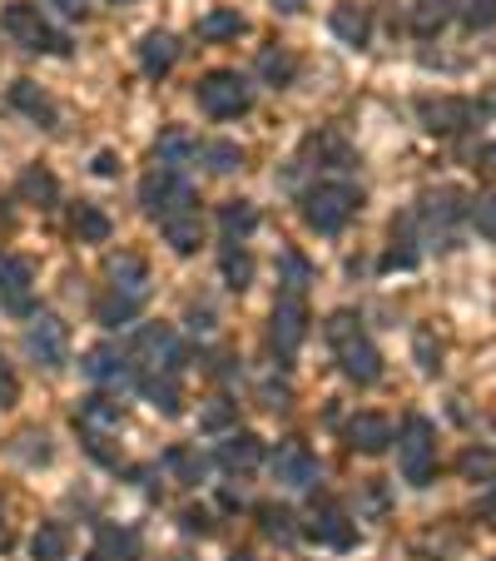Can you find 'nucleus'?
<instances>
[{
    "label": "nucleus",
    "instance_id": "obj_1",
    "mask_svg": "<svg viewBox=\"0 0 496 561\" xmlns=\"http://www.w3.org/2000/svg\"><path fill=\"white\" fill-rule=\"evenodd\" d=\"M149 264L139 254H115L105 264V294L95 298V323L100 329H125V323H135L139 313H145L149 304Z\"/></svg>",
    "mask_w": 496,
    "mask_h": 561
},
{
    "label": "nucleus",
    "instance_id": "obj_2",
    "mask_svg": "<svg viewBox=\"0 0 496 561\" xmlns=\"http://www.w3.org/2000/svg\"><path fill=\"white\" fill-rule=\"evenodd\" d=\"M323 339H327V348H333V358H338V373L348 382H358V388L382 382V353H378L372 333L362 329V318L353 313V308H333V313H327Z\"/></svg>",
    "mask_w": 496,
    "mask_h": 561
},
{
    "label": "nucleus",
    "instance_id": "obj_3",
    "mask_svg": "<svg viewBox=\"0 0 496 561\" xmlns=\"http://www.w3.org/2000/svg\"><path fill=\"white\" fill-rule=\"evenodd\" d=\"M362 209V184L358 180H313L308 190H298V214L313 233L338 239Z\"/></svg>",
    "mask_w": 496,
    "mask_h": 561
},
{
    "label": "nucleus",
    "instance_id": "obj_4",
    "mask_svg": "<svg viewBox=\"0 0 496 561\" xmlns=\"http://www.w3.org/2000/svg\"><path fill=\"white\" fill-rule=\"evenodd\" d=\"M472 219V204L457 184H442V190H427L412 209V229L423 239V254L437 249V254H452L457 239H462V224Z\"/></svg>",
    "mask_w": 496,
    "mask_h": 561
},
{
    "label": "nucleus",
    "instance_id": "obj_5",
    "mask_svg": "<svg viewBox=\"0 0 496 561\" xmlns=\"http://www.w3.org/2000/svg\"><path fill=\"white\" fill-rule=\"evenodd\" d=\"M129 363H135V378H184L189 348L170 323H145L129 339Z\"/></svg>",
    "mask_w": 496,
    "mask_h": 561
},
{
    "label": "nucleus",
    "instance_id": "obj_6",
    "mask_svg": "<svg viewBox=\"0 0 496 561\" xmlns=\"http://www.w3.org/2000/svg\"><path fill=\"white\" fill-rule=\"evenodd\" d=\"M119 427H125V403L109 398V392H90L85 403L74 408V433H80L85 453L105 467H119V453L109 447L119 437Z\"/></svg>",
    "mask_w": 496,
    "mask_h": 561
},
{
    "label": "nucleus",
    "instance_id": "obj_7",
    "mask_svg": "<svg viewBox=\"0 0 496 561\" xmlns=\"http://www.w3.org/2000/svg\"><path fill=\"white\" fill-rule=\"evenodd\" d=\"M139 209H145L154 224H170V219H180V214L199 209V194H194V184L184 170L154 164V170L139 180Z\"/></svg>",
    "mask_w": 496,
    "mask_h": 561
},
{
    "label": "nucleus",
    "instance_id": "obj_8",
    "mask_svg": "<svg viewBox=\"0 0 496 561\" xmlns=\"http://www.w3.org/2000/svg\"><path fill=\"white\" fill-rule=\"evenodd\" d=\"M0 31L11 35L21 50H35V55H70V35L55 31L50 15L41 11V5H31V0H15V5H5L0 11Z\"/></svg>",
    "mask_w": 496,
    "mask_h": 561
},
{
    "label": "nucleus",
    "instance_id": "obj_9",
    "mask_svg": "<svg viewBox=\"0 0 496 561\" xmlns=\"http://www.w3.org/2000/svg\"><path fill=\"white\" fill-rule=\"evenodd\" d=\"M397 467H402V482H407V488H432V477H437L432 417L407 413V423H402V433H397Z\"/></svg>",
    "mask_w": 496,
    "mask_h": 561
},
{
    "label": "nucleus",
    "instance_id": "obj_10",
    "mask_svg": "<svg viewBox=\"0 0 496 561\" xmlns=\"http://www.w3.org/2000/svg\"><path fill=\"white\" fill-rule=\"evenodd\" d=\"M194 100H199V110L209 119H239L254 110V85H249V75L239 70H209L194 85Z\"/></svg>",
    "mask_w": 496,
    "mask_h": 561
},
{
    "label": "nucleus",
    "instance_id": "obj_11",
    "mask_svg": "<svg viewBox=\"0 0 496 561\" xmlns=\"http://www.w3.org/2000/svg\"><path fill=\"white\" fill-rule=\"evenodd\" d=\"M353 164H358V154H353L348 139H343L338 129H318V135L303 139V149H298V159L288 164V174L318 170V180H353Z\"/></svg>",
    "mask_w": 496,
    "mask_h": 561
},
{
    "label": "nucleus",
    "instance_id": "obj_12",
    "mask_svg": "<svg viewBox=\"0 0 496 561\" xmlns=\"http://www.w3.org/2000/svg\"><path fill=\"white\" fill-rule=\"evenodd\" d=\"M303 339H308V298L303 294H278L274 318H268V348H274L278 368H293Z\"/></svg>",
    "mask_w": 496,
    "mask_h": 561
},
{
    "label": "nucleus",
    "instance_id": "obj_13",
    "mask_svg": "<svg viewBox=\"0 0 496 561\" xmlns=\"http://www.w3.org/2000/svg\"><path fill=\"white\" fill-rule=\"evenodd\" d=\"M298 537H308L313 547H327V551H353L358 547V522L348 517V507L333 497L313 502V512H308V522L298 527Z\"/></svg>",
    "mask_w": 496,
    "mask_h": 561
},
{
    "label": "nucleus",
    "instance_id": "obj_14",
    "mask_svg": "<svg viewBox=\"0 0 496 561\" xmlns=\"http://www.w3.org/2000/svg\"><path fill=\"white\" fill-rule=\"evenodd\" d=\"M482 115H486V110L476 105V100H462V95H427V100H417V119H423V129H427V135H442V139L472 129Z\"/></svg>",
    "mask_w": 496,
    "mask_h": 561
},
{
    "label": "nucleus",
    "instance_id": "obj_15",
    "mask_svg": "<svg viewBox=\"0 0 496 561\" xmlns=\"http://www.w3.org/2000/svg\"><path fill=\"white\" fill-rule=\"evenodd\" d=\"M25 353H31L35 368L45 373H60L70 363V329H65L55 313H35L25 323Z\"/></svg>",
    "mask_w": 496,
    "mask_h": 561
},
{
    "label": "nucleus",
    "instance_id": "obj_16",
    "mask_svg": "<svg viewBox=\"0 0 496 561\" xmlns=\"http://www.w3.org/2000/svg\"><path fill=\"white\" fill-rule=\"evenodd\" d=\"M0 308L35 318V264L25 254H0Z\"/></svg>",
    "mask_w": 496,
    "mask_h": 561
},
{
    "label": "nucleus",
    "instance_id": "obj_17",
    "mask_svg": "<svg viewBox=\"0 0 496 561\" xmlns=\"http://www.w3.org/2000/svg\"><path fill=\"white\" fill-rule=\"evenodd\" d=\"M80 373L95 382L100 392H125L135 388V363H129V348H115V343H100L80 358Z\"/></svg>",
    "mask_w": 496,
    "mask_h": 561
},
{
    "label": "nucleus",
    "instance_id": "obj_18",
    "mask_svg": "<svg viewBox=\"0 0 496 561\" xmlns=\"http://www.w3.org/2000/svg\"><path fill=\"white\" fill-rule=\"evenodd\" d=\"M274 482H278V488H288V492H313L318 482H323V467H318V457L308 453L303 443H278Z\"/></svg>",
    "mask_w": 496,
    "mask_h": 561
},
{
    "label": "nucleus",
    "instance_id": "obj_19",
    "mask_svg": "<svg viewBox=\"0 0 496 561\" xmlns=\"http://www.w3.org/2000/svg\"><path fill=\"white\" fill-rule=\"evenodd\" d=\"M392 443H397V427H392V417H382V413H358V417L348 423V447H353V453L382 457Z\"/></svg>",
    "mask_w": 496,
    "mask_h": 561
},
{
    "label": "nucleus",
    "instance_id": "obj_20",
    "mask_svg": "<svg viewBox=\"0 0 496 561\" xmlns=\"http://www.w3.org/2000/svg\"><path fill=\"white\" fill-rule=\"evenodd\" d=\"M5 100H11V110H21L31 125L41 129H60V105H55L50 95H45L35 80H15L11 90H5Z\"/></svg>",
    "mask_w": 496,
    "mask_h": 561
},
{
    "label": "nucleus",
    "instance_id": "obj_21",
    "mask_svg": "<svg viewBox=\"0 0 496 561\" xmlns=\"http://www.w3.org/2000/svg\"><path fill=\"white\" fill-rule=\"evenodd\" d=\"M180 55H184V45L174 31H149L145 41H139V70H145L149 80H164V75L180 65Z\"/></svg>",
    "mask_w": 496,
    "mask_h": 561
},
{
    "label": "nucleus",
    "instance_id": "obj_22",
    "mask_svg": "<svg viewBox=\"0 0 496 561\" xmlns=\"http://www.w3.org/2000/svg\"><path fill=\"white\" fill-rule=\"evenodd\" d=\"M327 31L338 35L348 50H368L372 45V11L368 5H358V0H343L338 11L327 15Z\"/></svg>",
    "mask_w": 496,
    "mask_h": 561
},
{
    "label": "nucleus",
    "instance_id": "obj_23",
    "mask_svg": "<svg viewBox=\"0 0 496 561\" xmlns=\"http://www.w3.org/2000/svg\"><path fill=\"white\" fill-rule=\"evenodd\" d=\"M423 264V239H417V229H412V214H402L397 224H392V244L388 254H382V274H407V268Z\"/></svg>",
    "mask_w": 496,
    "mask_h": 561
},
{
    "label": "nucleus",
    "instance_id": "obj_24",
    "mask_svg": "<svg viewBox=\"0 0 496 561\" xmlns=\"http://www.w3.org/2000/svg\"><path fill=\"white\" fill-rule=\"evenodd\" d=\"M214 462H219L223 472H233V477L254 472V467L264 462V437L258 433H229L219 443V453H214Z\"/></svg>",
    "mask_w": 496,
    "mask_h": 561
},
{
    "label": "nucleus",
    "instance_id": "obj_25",
    "mask_svg": "<svg viewBox=\"0 0 496 561\" xmlns=\"http://www.w3.org/2000/svg\"><path fill=\"white\" fill-rule=\"evenodd\" d=\"M159 467L174 477V482H184V488H199V482H209V457L199 453V447H189V443H174V447H164V457H159Z\"/></svg>",
    "mask_w": 496,
    "mask_h": 561
},
{
    "label": "nucleus",
    "instance_id": "obj_26",
    "mask_svg": "<svg viewBox=\"0 0 496 561\" xmlns=\"http://www.w3.org/2000/svg\"><path fill=\"white\" fill-rule=\"evenodd\" d=\"M95 557L105 561H139L145 557V537L135 527H119V522H100L95 527Z\"/></svg>",
    "mask_w": 496,
    "mask_h": 561
},
{
    "label": "nucleus",
    "instance_id": "obj_27",
    "mask_svg": "<svg viewBox=\"0 0 496 561\" xmlns=\"http://www.w3.org/2000/svg\"><path fill=\"white\" fill-rule=\"evenodd\" d=\"M254 233H258V204L254 199L219 204V244H249Z\"/></svg>",
    "mask_w": 496,
    "mask_h": 561
},
{
    "label": "nucleus",
    "instance_id": "obj_28",
    "mask_svg": "<svg viewBox=\"0 0 496 561\" xmlns=\"http://www.w3.org/2000/svg\"><path fill=\"white\" fill-rule=\"evenodd\" d=\"M199 154H204V139L180 125L164 129L154 145V164H170V170H189V164H199Z\"/></svg>",
    "mask_w": 496,
    "mask_h": 561
},
{
    "label": "nucleus",
    "instance_id": "obj_29",
    "mask_svg": "<svg viewBox=\"0 0 496 561\" xmlns=\"http://www.w3.org/2000/svg\"><path fill=\"white\" fill-rule=\"evenodd\" d=\"M15 194H21L25 204H35V209H55V204H60V180H55L45 164H25L21 180H15Z\"/></svg>",
    "mask_w": 496,
    "mask_h": 561
},
{
    "label": "nucleus",
    "instance_id": "obj_30",
    "mask_svg": "<svg viewBox=\"0 0 496 561\" xmlns=\"http://www.w3.org/2000/svg\"><path fill=\"white\" fill-rule=\"evenodd\" d=\"M70 547H74V531L65 527V522H41L31 537L35 561H70Z\"/></svg>",
    "mask_w": 496,
    "mask_h": 561
},
{
    "label": "nucleus",
    "instance_id": "obj_31",
    "mask_svg": "<svg viewBox=\"0 0 496 561\" xmlns=\"http://www.w3.org/2000/svg\"><path fill=\"white\" fill-rule=\"evenodd\" d=\"M258 75H264V85H274V90L293 85L298 80V55L288 50V45H264V50H258Z\"/></svg>",
    "mask_w": 496,
    "mask_h": 561
},
{
    "label": "nucleus",
    "instance_id": "obj_32",
    "mask_svg": "<svg viewBox=\"0 0 496 561\" xmlns=\"http://www.w3.org/2000/svg\"><path fill=\"white\" fill-rule=\"evenodd\" d=\"M243 31H249V21H243L239 11H229V5H219V11L199 15V25H194V35H199L204 45H219V41H239Z\"/></svg>",
    "mask_w": 496,
    "mask_h": 561
},
{
    "label": "nucleus",
    "instance_id": "obj_33",
    "mask_svg": "<svg viewBox=\"0 0 496 561\" xmlns=\"http://www.w3.org/2000/svg\"><path fill=\"white\" fill-rule=\"evenodd\" d=\"M219 274L233 294H243V288L254 284V254H249V244H219Z\"/></svg>",
    "mask_w": 496,
    "mask_h": 561
},
{
    "label": "nucleus",
    "instance_id": "obj_34",
    "mask_svg": "<svg viewBox=\"0 0 496 561\" xmlns=\"http://www.w3.org/2000/svg\"><path fill=\"white\" fill-rule=\"evenodd\" d=\"M70 229L85 239V244H105L109 233H115V224H109V214L100 209V204H70Z\"/></svg>",
    "mask_w": 496,
    "mask_h": 561
},
{
    "label": "nucleus",
    "instance_id": "obj_35",
    "mask_svg": "<svg viewBox=\"0 0 496 561\" xmlns=\"http://www.w3.org/2000/svg\"><path fill=\"white\" fill-rule=\"evenodd\" d=\"M159 233L170 239L174 254H194V249L204 244V214H199V209H189V214H180V219L159 224Z\"/></svg>",
    "mask_w": 496,
    "mask_h": 561
},
{
    "label": "nucleus",
    "instance_id": "obj_36",
    "mask_svg": "<svg viewBox=\"0 0 496 561\" xmlns=\"http://www.w3.org/2000/svg\"><path fill=\"white\" fill-rule=\"evenodd\" d=\"M135 388L145 392V398H149V403H154L164 417H180V413H184L180 378H135Z\"/></svg>",
    "mask_w": 496,
    "mask_h": 561
},
{
    "label": "nucleus",
    "instance_id": "obj_37",
    "mask_svg": "<svg viewBox=\"0 0 496 561\" xmlns=\"http://www.w3.org/2000/svg\"><path fill=\"white\" fill-rule=\"evenodd\" d=\"M308 284H313V264H308L298 249H284V254H278V294L308 298Z\"/></svg>",
    "mask_w": 496,
    "mask_h": 561
},
{
    "label": "nucleus",
    "instance_id": "obj_38",
    "mask_svg": "<svg viewBox=\"0 0 496 561\" xmlns=\"http://www.w3.org/2000/svg\"><path fill=\"white\" fill-rule=\"evenodd\" d=\"M254 517H258V531H264L268 541H284V547H288V541L298 537V527H293L298 517H293L288 507H278V502H264V507H258Z\"/></svg>",
    "mask_w": 496,
    "mask_h": 561
},
{
    "label": "nucleus",
    "instance_id": "obj_39",
    "mask_svg": "<svg viewBox=\"0 0 496 561\" xmlns=\"http://www.w3.org/2000/svg\"><path fill=\"white\" fill-rule=\"evenodd\" d=\"M447 21H452V0H417L412 5V31L417 35H437Z\"/></svg>",
    "mask_w": 496,
    "mask_h": 561
},
{
    "label": "nucleus",
    "instance_id": "obj_40",
    "mask_svg": "<svg viewBox=\"0 0 496 561\" xmlns=\"http://www.w3.org/2000/svg\"><path fill=\"white\" fill-rule=\"evenodd\" d=\"M457 472H462L466 482H492L496 477V447H466V453L457 457Z\"/></svg>",
    "mask_w": 496,
    "mask_h": 561
},
{
    "label": "nucleus",
    "instance_id": "obj_41",
    "mask_svg": "<svg viewBox=\"0 0 496 561\" xmlns=\"http://www.w3.org/2000/svg\"><path fill=\"white\" fill-rule=\"evenodd\" d=\"M204 170L209 174H233V170H243V149L239 145H229V139H214V145H204Z\"/></svg>",
    "mask_w": 496,
    "mask_h": 561
},
{
    "label": "nucleus",
    "instance_id": "obj_42",
    "mask_svg": "<svg viewBox=\"0 0 496 561\" xmlns=\"http://www.w3.org/2000/svg\"><path fill=\"white\" fill-rule=\"evenodd\" d=\"M452 15L466 31H486V25H496V0H462Z\"/></svg>",
    "mask_w": 496,
    "mask_h": 561
},
{
    "label": "nucleus",
    "instance_id": "obj_43",
    "mask_svg": "<svg viewBox=\"0 0 496 561\" xmlns=\"http://www.w3.org/2000/svg\"><path fill=\"white\" fill-rule=\"evenodd\" d=\"M233 417H239V403H233V398H214V403L204 408L199 427H204V433H223V427H229Z\"/></svg>",
    "mask_w": 496,
    "mask_h": 561
},
{
    "label": "nucleus",
    "instance_id": "obj_44",
    "mask_svg": "<svg viewBox=\"0 0 496 561\" xmlns=\"http://www.w3.org/2000/svg\"><path fill=\"white\" fill-rule=\"evenodd\" d=\"M472 229L482 233L486 244H496V194H482V199L472 204Z\"/></svg>",
    "mask_w": 496,
    "mask_h": 561
},
{
    "label": "nucleus",
    "instance_id": "obj_45",
    "mask_svg": "<svg viewBox=\"0 0 496 561\" xmlns=\"http://www.w3.org/2000/svg\"><path fill=\"white\" fill-rule=\"evenodd\" d=\"M41 11L55 15V21L74 25V21H90V0H41Z\"/></svg>",
    "mask_w": 496,
    "mask_h": 561
},
{
    "label": "nucleus",
    "instance_id": "obj_46",
    "mask_svg": "<svg viewBox=\"0 0 496 561\" xmlns=\"http://www.w3.org/2000/svg\"><path fill=\"white\" fill-rule=\"evenodd\" d=\"M15 403H21V378H15L11 358L0 353V408H15Z\"/></svg>",
    "mask_w": 496,
    "mask_h": 561
},
{
    "label": "nucleus",
    "instance_id": "obj_47",
    "mask_svg": "<svg viewBox=\"0 0 496 561\" xmlns=\"http://www.w3.org/2000/svg\"><path fill=\"white\" fill-rule=\"evenodd\" d=\"M180 527L189 531V537H209V531H214V512L209 507H184L180 512Z\"/></svg>",
    "mask_w": 496,
    "mask_h": 561
},
{
    "label": "nucleus",
    "instance_id": "obj_48",
    "mask_svg": "<svg viewBox=\"0 0 496 561\" xmlns=\"http://www.w3.org/2000/svg\"><path fill=\"white\" fill-rule=\"evenodd\" d=\"M258 398H264V408L284 413V408L293 403V388H288V382H264V392H258Z\"/></svg>",
    "mask_w": 496,
    "mask_h": 561
},
{
    "label": "nucleus",
    "instance_id": "obj_49",
    "mask_svg": "<svg viewBox=\"0 0 496 561\" xmlns=\"http://www.w3.org/2000/svg\"><path fill=\"white\" fill-rule=\"evenodd\" d=\"M417 358H423V373H437L442 368V348H432V333H417Z\"/></svg>",
    "mask_w": 496,
    "mask_h": 561
},
{
    "label": "nucleus",
    "instance_id": "obj_50",
    "mask_svg": "<svg viewBox=\"0 0 496 561\" xmlns=\"http://www.w3.org/2000/svg\"><path fill=\"white\" fill-rule=\"evenodd\" d=\"M189 333H199V339L214 333V308L209 304H189Z\"/></svg>",
    "mask_w": 496,
    "mask_h": 561
},
{
    "label": "nucleus",
    "instance_id": "obj_51",
    "mask_svg": "<svg viewBox=\"0 0 496 561\" xmlns=\"http://www.w3.org/2000/svg\"><path fill=\"white\" fill-rule=\"evenodd\" d=\"M476 517H482L486 527H496V488H486L482 497H476Z\"/></svg>",
    "mask_w": 496,
    "mask_h": 561
},
{
    "label": "nucleus",
    "instance_id": "obj_52",
    "mask_svg": "<svg viewBox=\"0 0 496 561\" xmlns=\"http://www.w3.org/2000/svg\"><path fill=\"white\" fill-rule=\"evenodd\" d=\"M95 174H105V180H109V174H119V159L109 154V149H105V154H95Z\"/></svg>",
    "mask_w": 496,
    "mask_h": 561
},
{
    "label": "nucleus",
    "instance_id": "obj_53",
    "mask_svg": "<svg viewBox=\"0 0 496 561\" xmlns=\"http://www.w3.org/2000/svg\"><path fill=\"white\" fill-rule=\"evenodd\" d=\"M15 547V531H11V522H5V507H0V551H11Z\"/></svg>",
    "mask_w": 496,
    "mask_h": 561
},
{
    "label": "nucleus",
    "instance_id": "obj_54",
    "mask_svg": "<svg viewBox=\"0 0 496 561\" xmlns=\"http://www.w3.org/2000/svg\"><path fill=\"white\" fill-rule=\"evenodd\" d=\"M303 5H308V0H274V11H278V15H298Z\"/></svg>",
    "mask_w": 496,
    "mask_h": 561
},
{
    "label": "nucleus",
    "instance_id": "obj_55",
    "mask_svg": "<svg viewBox=\"0 0 496 561\" xmlns=\"http://www.w3.org/2000/svg\"><path fill=\"white\" fill-rule=\"evenodd\" d=\"M5 229H11V204L0 199V233H5Z\"/></svg>",
    "mask_w": 496,
    "mask_h": 561
},
{
    "label": "nucleus",
    "instance_id": "obj_56",
    "mask_svg": "<svg viewBox=\"0 0 496 561\" xmlns=\"http://www.w3.org/2000/svg\"><path fill=\"white\" fill-rule=\"evenodd\" d=\"M486 170H496V139H492V149H486Z\"/></svg>",
    "mask_w": 496,
    "mask_h": 561
},
{
    "label": "nucleus",
    "instance_id": "obj_57",
    "mask_svg": "<svg viewBox=\"0 0 496 561\" xmlns=\"http://www.w3.org/2000/svg\"><path fill=\"white\" fill-rule=\"evenodd\" d=\"M229 561H258V557H249V551H233V557Z\"/></svg>",
    "mask_w": 496,
    "mask_h": 561
},
{
    "label": "nucleus",
    "instance_id": "obj_58",
    "mask_svg": "<svg viewBox=\"0 0 496 561\" xmlns=\"http://www.w3.org/2000/svg\"><path fill=\"white\" fill-rule=\"evenodd\" d=\"M90 561H105V557H90Z\"/></svg>",
    "mask_w": 496,
    "mask_h": 561
},
{
    "label": "nucleus",
    "instance_id": "obj_59",
    "mask_svg": "<svg viewBox=\"0 0 496 561\" xmlns=\"http://www.w3.org/2000/svg\"><path fill=\"white\" fill-rule=\"evenodd\" d=\"M119 5H125V0H119Z\"/></svg>",
    "mask_w": 496,
    "mask_h": 561
}]
</instances>
